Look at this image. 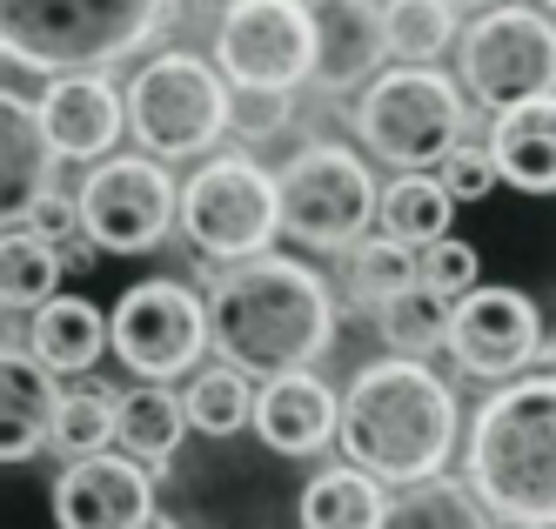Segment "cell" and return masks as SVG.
<instances>
[{
    "label": "cell",
    "instance_id": "1",
    "mask_svg": "<svg viewBox=\"0 0 556 529\" xmlns=\"http://www.w3.org/2000/svg\"><path fill=\"white\" fill-rule=\"evenodd\" d=\"M202 315H208V342L222 349V369H235L242 382L308 376V362L336 342V302L323 275L289 255H255L215 275Z\"/></svg>",
    "mask_w": 556,
    "mask_h": 529
},
{
    "label": "cell",
    "instance_id": "2",
    "mask_svg": "<svg viewBox=\"0 0 556 529\" xmlns=\"http://www.w3.org/2000/svg\"><path fill=\"white\" fill-rule=\"evenodd\" d=\"M336 442L369 482H429L456 450V395L422 362H369L336 402Z\"/></svg>",
    "mask_w": 556,
    "mask_h": 529
},
{
    "label": "cell",
    "instance_id": "3",
    "mask_svg": "<svg viewBox=\"0 0 556 529\" xmlns=\"http://www.w3.org/2000/svg\"><path fill=\"white\" fill-rule=\"evenodd\" d=\"M469 490L516 529H556V376L503 382L476 410Z\"/></svg>",
    "mask_w": 556,
    "mask_h": 529
},
{
    "label": "cell",
    "instance_id": "4",
    "mask_svg": "<svg viewBox=\"0 0 556 529\" xmlns=\"http://www.w3.org/2000/svg\"><path fill=\"white\" fill-rule=\"evenodd\" d=\"M175 0H0V61L27 74H94L148 48Z\"/></svg>",
    "mask_w": 556,
    "mask_h": 529
},
{
    "label": "cell",
    "instance_id": "5",
    "mask_svg": "<svg viewBox=\"0 0 556 529\" xmlns=\"http://www.w3.org/2000/svg\"><path fill=\"white\" fill-rule=\"evenodd\" d=\"M128 128L141 135L148 154L162 161H181V154H208L228 121H235V101H228V80L202 61V54H162L135 74L128 88Z\"/></svg>",
    "mask_w": 556,
    "mask_h": 529
},
{
    "label": "cell",
    "instance_id": "6",
    "mask_svg": "<svg viewBox=\"0 0 556 529\" xmlns=\"http://www.w3.org/2000/svg\"><path fill=\"white\" fill-rule=\"evenodd\" d=\"M355 128L389 168H435L450 148H463V95L435 67H389L369 80Z\"/></svg>",
    "mask_w": 556,
    "mask_h": 529
},
{
    "label": "cell",
    "instance_id": "7",
    "mask_svg": "<svg viewBox=\"0 0 556 529\" xmlns=\"http://www.w3.org/2000/svg\"><path fill=\"white\" fill-rule=\"evenodd\" d=\"M175 215L188 241L215 262H255L268 255L282 209H275V175H262L249 154H215L208 168H194V181L175 194Z\"/></svg>",
    "mask_w": 556,
    "mask_h": 529
},
{
    "label": "cell",
    "instance_id": "8",
    "mask_svg": "<svg viewBox=\"0 0 556 529\" xmlns=\"http://www.w3.org/2000/svg\"><path fill=\"white\" fill-rule=\"evenodd\" d=\"M275 209H282V228L308 249H355L363 228L376 222V181L349 148L315 141L282 168Z\"/></svg>",
    "mask_w": 556,
    "mask_h": 529
},
{
    "label": "cell",
    "instance_id": "9",
    "mask_svg": "<svg viewBox=\"0 0 556 529\" xmlns=\"http://www.w3.org/2000/svg\"><path fill=\"white\" fill-rule=\"evenodd\" d=\"M463 80L469 95L509 114L556 95V21L536 8H496L463 34Z\"/></svg>",
    "mask_w": 556,
    "mask_h": 529
},
{
    "label": "cell",
    "instance_id": "10",
    "mask_svg": "<svg viewBox=\"0 0 556 529\" xmlns=\"http://www.w3.org/2000/svg\"><path fill=\"white\" fill-rule=\"evenodd\" d=\"M215 61H222V80H235V88H249L262 101L302 88L315 74L308 8L302 0H235L215 27Z\"/></svg>",
    "mask_w": 556,
    "mask_h": 529
},
{
    "label": "cell",
    "instance_id": "11",
    "mask_svg": "<svg viewBox=\"0 0 556 529\" xmlns=\"http://www.w3.org/2000/svg\"><path fill=\"white\" fill-rule=\"evenodd\" d=\"M108 342L122 355V369L141 376V382H162L194 369L208 349V315H202V295L181 289V281H135V289L114 302L108 315Z\"/></svg>",
    "mask_w": 556,
    "mask_h": 529
},
{
    "label": "cell",
    "instance_id": "12",
    "mask_svg": "<svg viewBox=\"0 0 556 529\" xmlns=\"http://www.w3.org/2000/svg\"><path fill=\"white\" fill-rule=\"evenodd\" d=\"M74 215H81V235L101 255H148L175 222V181L148 154H108L88 175Z\"/></svg>",
    "mask_w": 556,
    "mask_h": 529
},
{
    "label": "cell",
    "instance_id": "13",
    "mask_svg": "<svg viewBox=\"0 0 556 529\" xmlns=\"http://www.w3.org/2000/svg\"><path fill=\"white\" fill-rule=\"evenodd\" d=\"M450 355H456V369L469 376H516V369H530V355L543 342V315L523 289H469L456 308H450Z\"/></svg>",
    "mask_w": 556,
    "mask_h": 529
},
{
    "label": "cell",
    "instance_id": "14",
    "mask_svg": "<svg viewBox=\"0 0 556 529\" xmlns=\"http://www.w3.org/2000/svg\"><path fill=\"white\" fill-rule=\"evenodd\" d=\"M154 482L128 456H88L67 463L54 482V529H148Z\"/></svg>",
    "mask_w": 556,
    "mask_h": 529
},
{
    "label": "cell",
    "instance_id": "15",
    "mask_svg": "<svg viewBox=\"0 0 556 529\" xmlns=\"http://www.w3.org/2000/svg\"><path fill=\"white\" fill-rule=\"evenodd\" d=\"M34 121H41V135H48V154L108 161V148L128 128V108L101 74H61V80H48V95L34 101Z\"/></svg>",
    "mask_w": 556,
    "mask_h": 529
},
{
    "label": "cell",
    "instance_id": "16",
    "mask_svg": "<svg viewBox=\"0 0 556 529\" xmlns=\"http://www.w3.org/2000/svg\"><path fill=\"white\" fill-rule=\"evenodd\" d=\"M308 34H315V80L323 88H355L369 80L382 48V14L369 0H315L308 8Z\"/></svg>",
    "mask_w": 556,
    "mask_h": 529
},
{
    "label": "cell",
    "instance_id": "17",
    "mask_svg": "<svg viewBox=\"0 0 556 529\" xmlns=\"http://www.w3.org/2000/svg\"><path fill=\"white\" fill-rule=\"evenodd\" d=\"M249 423L275 456H315L323 442H336V395L315 376H282L255 395Z\"/></svg>",
    "mask_w": 556,
    "mask_h": 529
},
{
    "label": "cell",
    "instance_id": "18",
    "mask_svg": "<svg viewBox=\"0 0 556 529\" xmlns=\"http://www.w3.org/2000/svg\"><path fill=\"white\" fill-rule=\"evenodd\" d=\"M48 181H54V154L41 121H34V101L0 88V222H27Z\"/></svg>",
    "mask_w": 556,
    "mask_h": 529
},
{
    "label": "cell",
    "instance_id": "19",
    "mask_svg": "<svg viewBox=\"0 0 556 529\" xmlns=\"http://www.w3.org/2000/svg\"><path fill=\"white\" fill-rule=\"evenodd\" d=\"M483 154H490L496 181L523 188V194H556V95L496 114V135Z\"/></svg>",
    "mask_w": 556,
    "mask_h": 529
},
{
    "label": "cell",
    "instance_id": "20",
    "mask_svg": "<svg viewBox=\"0 0 556 529\" xmlns=\"http://www.w3.org/2000/svg\"><path fill=\"white\" fill-rule=\"evenodd\" d=\"M108 349V315L88 295H54L27 322V362L48 376H88Z\"/></svg>",
    "mask_w": 556,
    "mask_h": 529
},
{
    "label": "cell",
    "instance_id": "21",
    "mask_svg": "<svg viewBox=\"0 0 556 529\" xmlns=\"http://www.w3.org/2000/svg\"><path fill=\"white\" fill-rule=\"evenodd\" d=\"M54 376L34 369L27 355L0 349V463H27L48 450V429H54Z\"/></svg>",
    "mask_w": 556,
    "mask_h": 529
},
{
    "label": "cell",
    "instance_id": "22",
    "mask_svg": "<svg viewBox=\"0 0 556 529\" xmlns=\"http://www.w3.org/2000/svg\"><path fill=\"white\" fill-rule=\"evenodd\" d=\"M188 436V416H181V395L162 389V382H135L114 395V442H122V456L141 463V469H162L175 463Z\"/></svg>",
    "mask_w": 556,
    "mask_h": 529
},
{
    "label": "cell",
    "instance_id": "23",
    "mask_svg": "<svg viewBox=\"0 0 556 529\" xmlns=\"http://www.w3.org/2000/svg\"><path fill=\"white\" fill-rule=\"evenodd\" d=\"M450 215H456V201L435 188V175H403V181H389L376 194V222H382V241H395V249H435V241L450 235Z\"/></svg>",
    "mask_w": 556,
    "mask_h": 529
},
{
    "label": "cell",
    "instance_id": "24",
    "mask_svg": "<svg viewBox=\"0 0 556 529\" xmlns=\"http://www.w3.org/2000/svg\"><path fill=\"white\" fill-rule=\"evenodd\" d=\"M382 482H369L363 469H323L302 490V529H382Z\"/></svg>",
    "mask_w": 556,
    "mask_h": 529
},
{
    "label": "cell",
    "instance_id": "25",
    "mask_svg": "<svg viewBox=\"0 0 556 529\" xmlns=\"http://www.w3.org/2000/svg\"><path fill=\"white\" fill-rule=\"evenodd\" d=\"M61 249H48V241H34L27 228H8L0 235V308H48L61 295Z\"/></svg>",
    "mask_w": 556,
    "mask_h": 529
},
{
    "label": "cell",
    "instance_id": "26",
    "mask_svg": "<svg viewBox=\"0 0 556 529\" xmlns=\"http://www.w3.org/2000/svg\"><path fill=\"white\" fill-rule=\"evenodd\" d=\"M382 529H490V516L476 509L469 490L429 476V482H409V490L382 509Z\"/></svg>",
    "mask_w": 556,
    "mask_h": 529
},
{
    "label": "cell",
    "instance_id": "27",
    "mask_svg": "<svg viewBox=\"0 0 556 529\" xmlns=\"http://www.w3.org/2000/svg\"><path fill=\"white\" fill-rule=\"evenodd\" d=\"M450 34H456V14L443 0H389L382 8V48L409 67H429L450 48Z\"/></svg>",
    "mask_w": 556,
    "mask_h": 529
},
{
    "label": "cell",
    "instance_id": "28",
    "mask_svg": "<svg viewBox=\"0 0 556 529\" xmlns=\"http://www.w3.org/2000/svg\"><path fill=\"white\" fill-rule=\"evenodd\" d=\"M376 322H382V342L403 355V362H416V355H429L435 342L450 336V302L429 295L422 281H409L403 295H389V302L376 308Z\"/></svg>",
    "mask_w": 556,
    "mask_h": 529
},
{
    "label": "cell",
    "instance_id": "29",
    "mask_svg": "<svg viewBox=\"0 0 556 529\" xmlns=\"http://www.w3.org/2000/svg\"><path fill=\"white\" fill-rule=\"evenodd\" d=\"M48 442H54L67 463L108 456V442H114V395H101V389H67V395L54 402Z\"/></svg>",
    "mask_w": 556,
    "mask_h": 529
},
{
    "label": "cell",
    "instance_id": "30",
    "mask_svg": "<svg viewBox=\"0 0 556 529\" xmlns=\"http://www.w3.org/2000/svg\"><path fill=\"white\" fill-rule=\"evenodd\" d=\"M181 416H188V429H202V436H235V429H249L255 395H249V382L235 369H202L188 382V395H181Z\"/></svg>",
    "mask_w": 556,
    "mask_h": 529
},
{
    "label": "cell",
    "instance_id": "31",
    "mask_svg": "<svg viewBox=\"0 0 556 529\" xmlns=\"http://www.w3.org/2000/svg\"><path fill=\"white\" fill-rule=\"evenodd\" d=\"M409 281H416V255L395 249V241H355V249H349V289H355V302L382 308L389 295H403Z\"/></svg>",
    "mask_w": 556,
    "mask_h": 529
},
{
    "label": "cell",
    "instance_id": "32",
    "mask_svg": "<svg viewBox=\"0 0 556 529\" xmlns=\"http://www.w3.org/2000/svg\"><path fill=\"white\" fill-rule=\"evenodd\" d=\"M483 255L469 249V241H456V235H443L435 249H422V262H416V281L429 295H443V302H463L469 289H483Z\"/></svg>",
    "mask_w": 556,
    "mask_h": 529
},
{
    "label": "cell",
    "instance_id": "33",
    "mask_svg": "<svg viewBox=\"0 0 556 529\" xmlns=\"http://www.w3.org/2000/svg\"><path fill=\"white\" fill-rule=\"evenodd\" d=\"M435 168H443V175H435V188H443L450 201H483V194L496 188V168H490L483 148H450Z\"/></svg>",
    "mask_w": 556,
    "mask_h": 529
},
{
    "label": "cell",
    "instance_id": "34",
    "mask_svg": "<svg viewBox=\"0 0 556 529\" xmlns=\"http://www.w3.org/2000/svg\"><path fill=\"white\" fill-rule=\"evenodd\" d=\"M74 228H81V215H74V201H67V194H54V188L27 209V235H34V241H48V249H61Z\"/></svg>",
    "mask_w": 556,
    "mask_h": 529
},
{
    "label": "cell",
    "instance_id": "35",
    "mask_svg": "<svg viewBox=\"0 0 556 529\" xmlns=\"http://www.w3.org/2000/svg\"><path fill=\"white\" fill-rule=\"evenodd\" d=\"M443 8H450V14H476V21H483V14L509 8V0H443Z\"/></svg>",
    "mask_w": 556,
    "mask_h": 529
},
{
    "label": "cell",
    "instance_id": "36",
    "mask_svg": "<svg viewBox=\"0 0 556 529\" xmlns=\"http://www.w3.org/2000/svg\"><path fill=\"white\" fill-rule=\"evenodd\" d=\"M369 8H376V14H382V8H389V0H369Z\"/></svg>",
    "mask_w": 556,
    "mask_h": 529
},
{
    "label": "cell",
    "instance_id": "37",
    "mask_svg": "<svg viewBox=\"0 0 556 529\" xmlns=\"http://www.w3.org/2000/svg\"><path fill=\"white\" fill-rule=\"evenodd\" d=\"M543 8H549V21H556V0H543Z\"/></svg>",
    "mask_w": 556,
    "mask_h": 529
}]
</instances>
